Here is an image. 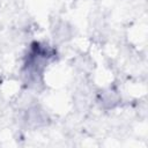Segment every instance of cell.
Listing matches in <instances>:
<instances>
[{
	"label": "cell",
	"mask_w": 148,
	"mask_h": 148,
	"mask_svg": "<svg viewBox=\"0 0 148 148\" xmlns=\"http://www.w3.org/2000/svg\"><path fill=\"white\" fill-rule=\"evenodd\" d=\"M54 54L53 50L50 47L42 45L40 43H32L30 51L25 61V68L30 74H37L42 71V68L45 65V61L51 58Z\"/></svg>",
	"instance_id": "6da1fadb"
}]
</instances>
